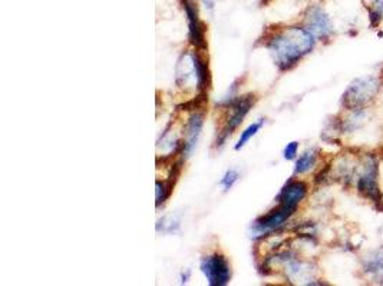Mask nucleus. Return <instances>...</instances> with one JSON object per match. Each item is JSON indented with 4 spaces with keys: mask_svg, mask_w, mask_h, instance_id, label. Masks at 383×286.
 <instances>
[{
    "mask_svg": "<svg viewBox=\"0 0 383 286\" xmlns=\"http://www.w3.org/2000/svg\"><path fill=\"white\" fill-rule=\"evenodd\" d=\"M278 67H293L315 47V36L303 28H287L277 33L267 43Z\"/></svg>",
    "mask_w": 383,
    "mask_h": 286,
    "instance_id": "1",
    "label": "nucleus"
},
{
    "mask_svg": "<svg viewBox=\"0 0 383 286\" xmlns=\"http://www.w3.org/2000/svg\"><path fill=\"white\" fill-rule=\"evenodd\" d=\"M379 91V80L376 78H362L355 80L344 94V103L358 109L359 106L368 103Z\"/></svg>",
    "mask_w": 383,
    "mask_h": 286,
    "instance_id": "2",
    "label": "nucleus"
},
{
    "mask_svg": "<svg viewBox=\"0 0 383 286\" xmlns=\"http://www.w3.org/2000/svg\"><path fill=\"white\" fill-rule=\"evenodd\" d=\"M201 271L207 278L208 283L213 286L227 285L231 278L229 261L218 254L205 256L201 262Z\"/></svg>",
    "mask_w": 383,
    "mask_h": 286,
    "instance_id": "3",
    "label": "nucleus"
},
{
    "mask_svg": "<svg viewBox=\"0 0 383 286\" xmlns=\"http://www.w3.org/2000/svg\"><path fill=\"white\" fill-rule=\"evenodd\" d=\"M306 29L315 36V38L326 39L332 34L333 25L329 14L320 6H313L306 17Z\"/></svg>",
    "mask_w": 383,
    "mask_h": 286,
    "instance_id": "4",
    "label": "nucleus"
},
{
    "mask_svg": "<svg viewBox=\"0 0 383 286\" xmlns=\"http://www.w3.org/2000/svg\"><path fill=\"white\" fill-rule=\"evenodd\" d=\"M358 189L363 196H366L368 199L373 201L375 204L382 202V193L377 185V165L375 160L369 162L360 175L358 181Z\"/></svg>",
    "mask_w": 383,
    "mask_h": 286,
    "instance_id": "5",
    "label": "nucleus"
},
{
    "mask_svg": "<svg viewBox=\"0 0 383 286\" xmlns=\"http://www.w3.org/2000/svg\"><path fill=\"white\" fill-rule=\"evenodd\" d=\"M251 103H253L251 98L246 96V98H241V99L236 100L231 104V107H230L231 113L227 118V120H225V124H224V128L220 133V139L217 140V143L220 142V145H222V142L233 133V131L238 126V124L242 122V119H245L246 115L249 113Z\"/></svg>",
    "mask_w": 383,
    "mask_h": 286,
    "instance_id": "6",
    "label": "nucleus"
},
{
    "mask_svg": "<svg viewBox=\"0 0 383 286\" xmlns=\"http://www.w3.org/2000/svg\"><path fill=\"white\" fill-rule=\"evenodd\" d=\"M294 212V209L286 208V206H278L277 209L271 210L270 213L265 214V217H261L260 219L256 221L254 223V232L258 235H263L267 234V232L276 230L277 228H280L282 225H284V222L291 217Z\"/></svg>",
    "mask_w": 383,
    "mask_h": 286,
    "instance_id": "7",
    "label": "nucleus"
},
{
    "mask_svg": "<svg viewBox=\"0 0 383 286\" xmlns=\"http://www.w3.org/2000/svg\"><path fill=\"white\" fill-rule=\"evenodd\" d=\"M187 19H188V28H189V39L196 47L204 49L205 47V34H204V26L198 19V12L196 6L185 0L184 2Z\"/></svg>",
    "mask_w": 383,
    "mask_h": 286,
    "instance_id": "8",
    "label": "nucleus"
},
{
    "mask_svg": "<svg viewBox=\"0 0 383 286\" xmlns=\"http://www.w3.org/2000/svg\"><path fill=\"white\" fill-rule=\"evenodd\" d=\"M306 193H307L306 184L300 181H291L282 189L280 195H278V204L296 210L298 205L304 199Z\"/></svg>",
    "mask_w": 383,
    "mask_h": 286,
    "instance_id": "9",
    "label": "nucleus"
},
{
    "mask_svg": "<svg viewBox=\"0 0 383 286\" xmlns=\"http://www.w3.org/2000/svg\"><path fill=\"white\" fill-rule=\"evenodd\" d=\"M203 115L201 113H194L189 118L188 124H187V132H185V142H184V153L189 155L196 148L198 138L203 131Z\"/></svg>",
    "mask_w": 383,
    "mask_h": 286,
    "instance_id": "10",
    "label": "nucleus"
},
{
    "mask_svg": "<svg viewBox=\"0 0 383 286\" xmlns=\"http://www.w3.org/2000/svg\"><path fill=\"white\" fill-rule=\"evenodd\" d=\"M193 60H194V70H196V80L198 85V89H205L208 82H210V76H208V69L205 62L197 55L193 53Z\"/></svg>",
    "mask_w": 383,
    "mask_h": 286,
    "instance_id": "11",
    "label": "nucleus"
},
{
    "mask_svg": "<svg viewBox=\"0 0 383 286\" xmlns=\"http://www.w3.org/2000/svg\"><path fill=\"white\" fill-rule=\"evenodd\" d=\"M364 270H366V272L372 278L383 282V255L380 254L372 255V258H369L366 263H364Z\"/></svg>",
    "mask_w": 383,
    "mask_h": 286,
    "instance_id": "12",
    "label": "nucleus"
},
{
    "mask_svg": "<svg viewBox=\"0 0 383 286\" xmlns=\"http://www.w3.org/2000/svg\"><path fill=\"white\" fill-rule=\"evenodd\" d=\"M316 159H318V155L315 151L304 152L299 157L298 162H296V173L300 175V173H306L310 169H313V166L316 165Z\"/></svg>",
    "mask_w": 383,
    "mask_h": 286,
    "instance_id": "13",
    "label": "nucleus"
},
{
    "mask_svg": "<svg viewBox=\"0 0 383 286\" xmlns=\"http://www.w3.org/2000/svg\"><path fill=\"white\" fill-rule=\"evenodd\" d=\"M261 126H263V120H258V122L251 123L250 126H249L245 132H241V136H240V139H238V142H237L236 149L240 151L242 146H245L246 143H247L253 136L257 135V132L261 129Z\"/></svg>",
    "mask_w": 383,
    "mask_h": 286,
    "instance_id": "14",
    "label": "nucleus"
},
{
    "mask_svg": "<svg viewBox=\"0 0 383 286\" xmlns=\"http://www.w3.org/2000/svg\"><path fill=\"white\" fill-rule=\"evenodd\" d=\"M155 193H156V206H160V205H163L165 201H167V198L169 196V193H171V189H169V186H167L164 182H160V181H156V184H155Z\"/></svg>",
    "mask_w": 383,
    "mask_h": 286,
    "instance_id": "15",
    "label": "nucleus"
},
{
    "mask_svg": "<svg viewBox=\"0 0 383 286\" xmlns=\"http://www.w3.org/2000/svg\"><path fill=\"white\" fill-rule=\"evenodd\" d=\"M238 177H240L238 172L234 170V169H230L227 173L224 175V177L221 179L220 185H221L225 190H229V189H231V188L234 186V184L238 181Z\"/></svg>",
    "mask_w": 383,
    "mask_h": 286,
    "instance_id": "16",
    "label": "nucleus"
},
{
    "mask_svg": "<svg viewBox=\"0 0 383 286\" xmlns=\"http://www.w3.org/2000/svg\"><path fill=\"white\" fill-rule=\"evenodd\" d=\"M371 3V19L380 21L382 13H383V0H369Z\"/></svg>",
    "mask_w": 383,
    "mask_h": 286,
    "instance_id": "17",
    "label": "nucleus"
},
{
    "mask_svg": "<svg viewBox=\"0 0 383 286\" xmlns=\"http://www.w3.org/2000/svg\"><path fill=\"white\" fill-rule=\"evenodd\" d=\"M298 151H299V143L298 142H291L289 143V145L286 146L284 149V157L287 160H291L296 157V155H298Z\"/></svg>",
    "mask_w": 383,
    "mask_h": 286,
    "instance_id": "18",
    "label": "nucleus"
}]
</instances>
